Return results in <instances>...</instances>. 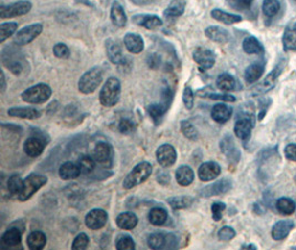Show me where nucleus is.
I'll list each match as a JSON object with an SVG mask.
<instances>
[{"mask_svg": "<svg viewBox=\"0 0 296 250\" xmlns=\"http://www.w3.org/2000/svg\"><path fill=\"white\" fill-rule=\"evenodd\" d=\"M121 83L118 78L110 77L107 79L101 91L99 94V99L104 107H114L120 100Z\"/></svg>", "mask_w": 296, "mask_h": 250, "instance_id": "1", "label": "nucleus"}, {"mask_svg": "<svg viewBox=\"0 0 296 250\" xmlns=\"http://www.w3.org/2000/svg\"><path fill=\"white\" fill-rule=\"evenodd\" d=\"M16 46H8L2 50L1 61L12 74L20 75L23 72V62L26 60Z\"/></svg>", "mask_w": 296, "mask_h": 250, "instance_id": "2", "label": "nucleus"}, {"mask_svg": "<svg viewBox=\"0 0 296 250\" xmlns=\"http://www.w3.org/2000/svg\"><path fill=\"white\" fill-rule=\"evenodd\" d=\"M152 174V166L148 161H142L137 164L123 180V187L126 189H132L133 187L144 182Z\"/></svg>", "mask_w": 296, "mask_h": 250, "instance_id": "3", "label": "nucleus"}, {"mask_svg": "<svg viewBox=\"0 0 296 250\" xmlns=\"http://www.w3.org/2000/svg\"><path fill=\"white\" fill-rule=\"evenodd\" d=\"M102 81V70L100 67H93L80 77L78 82V89L80 93L89 95L97 90Z\"/></svg>", "mask_w": 296, "mask_h": 250, "instance_id": "4", "label": "nucleus"}, {"mask_svg": "<svg viewBox=\"0 0 296 250\" xmlns=\"http://www.w3.org/2000/svg\"><path fill=\"white\" fill-rule=\"evenodd\" d=\"M52 89L46 83H38L30 87L22 94V98L24 102L33 103V105H40L47 101L51 97Z\"/></svg>", "mask_w": 296, "mask_h": 250, "instance_id": "5", "label": "nucleus"}, {"mask_svg": "<svg viewBox=\"0 0 296 250\" xmlns=\"http://www.w3.org/2000/svg\"><path fill=\"white\" fill-rule=\"evenodd\" d=\"M48 179L47 177L43 176V175L38 174H31L24 179L23 181V188L22 193L18 196V199L20 201H27L30 199L37 191H38L41 187H44L47 183Z\"/></svg>", "mask_w": 296, "mask_h": 250, "instance_id": "6", "label": "nucleus"}, {"mask_svg": "<svg viewBox=\"0 0 296 250\" xmlns=\"http://www.w3.org/2000/svg\"><path fill=\"white\" fill-rule=\"evenodd\" d=\"M282 70H283L282 65H278L275 67V68L263 79V80H262L260 83H257L256 86L253 87L251 89V95L261 96L265 93H268V91H270L272 88H274L277 82L278 77H280V75L282 74Z\"/></svg>", "mask_w": 296, "mask_h": 250, "instance_id": "7", "label": "nucleus"}, {"mask_svg": "<svg viewBox=\"0 0 296 250\" xmlns=\"http://www.w3.org/2000/svg\"><path fill=\"white\" fill-rule=\"evenodd\" d=\"M32 5L30 1L22 0V1L10 3V5H1L0 6V17L1 19L14 18V17L23 16L31 10Z\"/></svg>", "mask_w": 296, "mask_h": 250, "instance_id": "8", "label": "nucleus"}, {"mask_svg": "<svg viewBox=\"0 0 296 250\" xmlns=\"http://www.w3.org/2000/svg\"><path fill=\"white\" fill-rule=\"evenodd\" d=\"M44 26L41 24H33L27 26L16 33L14 38V44L17 46H24L30 44L35 40L41 32H43Z\"/></svg>", "mask_w": 296, "mask_h": 250, "instance_id": "9", "label": "nucleus"}, {"mask_svg": "<svg viewBox=\"0 0 296 250\" xmlns=\"http://www.w3.org/2000/svg\"><path fill=\"white\" fill-rule=\"evenodd\" d=\"M157 160L162 167H168L173 166L177 161V151L176 148L173 147L172 145L169 144H164L161 145L159 148L157 149Z\"/></svg>", "mask_w": 296, "mask_h": 250, "instance_id": "10", "label": "nucleus"}, {"mask_svg": "<svg viewBox=\"0 0 296 250\" xmlns=\"http://www.w3.org/2000/svg\"><path fill=\"white\" fill-rule=\"evenodd\" d=\"M193 60L199 65L201 70L211 69L215 64V55L212 50L199 47L193 51Z\"/></svg>", "mask_w": 296, "mask_h": 250, "instance_id": "11", "label": "nucleus"}, {"mask_svg": "<svg viewBox=\"0 0 296 250\" xmlns=\"http://www.w3.org/2000/svg\"><path fill=\"white\" fill-rule=\"evenodd\" d=\"M108 222V214L102 209H92L87 214L85 218L86 226L91 230H98L101 229Z\"/></svg>", "mask_w": 296, "mask_h": 250, "instance_id": "12", "label": "nucleus"}, {"mask_svg": "<svg viewBox=\"0 0 296 250\" xmlns=\"http://www.w3.org/2000/svg\"><path fill=\"white\" fill-rule=\"evenodd\" d=\"M220 148L224 155L227 156L228 161L232 162V164H237V162L240 161L241 152L240 150L237 149L234 140H233L231 136H225L224 138L221 140Z\"/></svg>", "mask_w": 296, "mask_h": 250, "instance_id": "13", "label": "nucleus"}, {"mask_svg": "<svg viewBox=\"0 0 296 250\" xmlns=\"http://www.w3.org/2000/svg\"><path fill=\"white\" fill-rule=\"evenodd\" d=\"M232 188V181L228 179H221V180L214 182L213 185L206 186L200 191L202 197H212V196H220L227 194Z\"/></svg>", "mask_w": 296, "mask_h": 250, "instance_id": "14", "label": "nucleus"}, {"mask_svg": "<svg viewBox=\"0 0 296 250\" xmlns=\"http://www.w3.org/2000/svg\"><path fill=\"white\" fill-rule=\"evenodd\" d=\"M221 174V167L215 161H206L200 166L198 176L201 181H211L218 178Z\"/></svg>", "mask_w": 296, "mask_h": 250, "instance_id": "15", "label": "nucleus"}, {"mask_svg": "<svg viewBox=\"0 0 296 250\" xmlns=\"http://www.w3.org/2000/svg\"><path fill=\"white\" fill-rule=\"evenodd\" d=\"M46 145H47V143H46L44 139H41L37 136H32L24 141L23 150L27 156L31 158H36V157H39L41 153L44 152Z\"/></svg>", "mask_w": 296, "mask_h": 250, "instance_id": "16", "label": "nucleus"}, {"mask_svg": "<svg viewBox=\"0 0 296 250\" xmlns=\"http://www.w3.org/2000/svg\"><path fill=\"white\" fill-rule=\"evenodd\" d=\"M253 126L254 123L250 117H242V118L236 120L234 125V133L237 138L247 141L251 137Z\"/></svg>", "mask_w": 296, "mask_h": 250, "instance_id": "17", "label": "nucleus"}, {"mask_svg": "<svg viewBox=\"0 0 296 250\" xmlns=\"http://www.w3.org/2000/svg\"><path fill=\"white\" fill-rule=\"evenodd\" d=\"M132 23L150 30H154L163 25L162 19L157 15H136L132 17Z\"/></svg>", "mask_w": 296, "mask_h": 250, "instance_id": "18", "label": "nucleus"}, {"mask_svg": "<svg viewBox=\"0 0 296 250\" xmlns=\"http://www.w3.org/2000/svg\"><path fill=\"white\" fill-rule=\"evenodd\" d=\"M106 51L109 60L114 65H122L124 57L122 55V49L116 40L108 39L106 41Z\"/></svg>", "mask_w": 296, "mask_h": 250, "instance_id": "19", "label": "nucleus"}, {"mask_svg": "<svg viewBox=\"0 0 296 250\" xmlns=\"http://www.w3.org/2000/svg\"><path fill=\"white\" fill-rule=\"evenodd\" d=\"M123 43L126 48L128 49L129 52L135 53V55H137V53L142 52L144 49V41L142 39V37L137 33H133V32H128L123 38Z\"/></svg>", "mask_w": 296, "mask_h": 250, "instance_id": "20", "label": "nucleus"}, {"mask_svg": "<svg viewBox=\"0 0 296 250\" xmlns=\"http://www.w3.org/2000/svg\"><path fill=\"white\" fill-rule=\"evenodd\" d=\"M8 115L11 117H17V118L29 120L38 119L41 116L39 110L30 107H11L10 109H8Z\"/></svg>", "mask_w": 296, "mask_h": 250, "instance_id": "21", "label": "nucleus"}, {"mask_svg": "<svg viewBox=\"0 0 296 250\" xmlns=\"http://www.w3.org/2000/svg\"><path fill=\"white\" fill-rule=\"evenodd\" d=\"M205 36L208 39L219 44H227L230 41L231 36L228 30L218 26H210L205 29Z\"/></svg>", "mask_w": 296, "mask_h": 250, "instance_id": "22", "label": "nucleus"}, {"mask_svg": "<svg viewBox=\"0 0 296 250\" xmlns=\"http://www.w3.org/2000/svg\"><path fill=\"white\" fill-rule=\"evenodd\" d=\"M110 18L112 24H114L115 27L122 28L127 25L128 18L126 11H124L123 7L121 6L119 1H114V3H112L110 10Z\"/></svg>", "mask_w": 296, "mask_h": 250, "instance_id": "23", "label": "nucleus"}, {"mask_svg": "<svg viewBox=\"0 0 296 250\" xmlns=\"http://www.w3.org/2000/svg\"><path fill=\"white\" fill-rule=\"evenodd\" d=\"M112 157V148L111 146L104 141H100L94 146L93 149V158L95 161L100 164H107L108 161L111 160Z\"/></svg>", "mask_w": 296, "mask_h": 250, "instance_id": "24", "label": "nucleus"}, {"mask_svg": "<svg viewBox=\"0 0 296 250\" xmlns=\"http://www.w3.org/2000/svg\"><path fill=\"white\" fill-rule=\"evenodd\" d=\"M232 112L233 110L231 107H228V105H224V103H218V105H215L213 108H212L211 116H212V119H213L215 123L225 124L231 119Z\"/></svg>", "mask_w": 296, "mask_h": 250, "instance_id": "25", "label": "nucleus"}, {"mask_svg": "<svg viewBox=\"0 0 296 250\" xmlns=\"http://www.w3.org/2000/svg\"><path fill=\"white\" fill-rule=\"evenodd\" d=\"M294 228V224L291 220H281L274 225L272 228V237L275 240H282L289 236L292 229Z\"/></svg>", "mask_w": 296, "mask_h": 250, "instance_id": "26", "label": "nucleus"}, {"mask_svg": "<svg viewBox=\"0 0 296 250\" xmlns=\"http://www.w3.org/2000/svg\"><path fill=\"white\" fill-rule=\"evenodd\" d=\"M81 174V169L78 164H73L71 161H66L59 168V176L64 180H72L76 179Z\"/></svg>", "mask_w": 296, "mask_h": 250, "instance_id": "27", "label": "nucleus"}, {"mask_svg": "<svg viewBox=\"0 0 296 250\" xmlns=\"http://www.w3.org/2000/svg\"><path fill=\"white\" fill-rule=\"evenodd\" d=\"M115 222L120 229H123V230H132L133 228L137 227L139 219H137L136 214H133L131 211H127L122 212V214H120L116 217Z\"/></svg>", "mask_w": 296, "mask_h": 250, "instance_id": "28", "label": "nucleus"}, {"mask_svg": "<svg viewBox=\"0 0 296 250\" xmlns=\"http://www.w3.org/2000/svg\"><path fill=\"white\" fill-rule=\"evenodd\" d=\"M264 73V64L263 62H254L250 65L244 73V79L248 83L256 82L262 77Z\"/></svg>", "mask_w": 296, "mask_h": 250, "instance_id": "29", "label": "nucleus"}, {"mask_svg": "<svg viewBox=\"0 0 296 250\" xmlns=\"http://www.w3.org/2000/svg\"><path fill=\"white\" fill-rule=\"evenodd\" d=\"M23 231L17 227H10L8 230L3 232L1 236L2 244H5L8 247H15L22 243Z\"/></svg>", "mask_w": 296, "mask_h": 250, "instance_id": "30", "label": "nucleus"}, {"mask_svg": "<svg viewBox=\"0 0 296 250\" xmlns=\"http://www.w3.org/2000/svg\"><path fill=\"white\" fill-rule=\"evenodd\" d=\"M176 179L179 185L190 186L194 180V172L189 166H180L176 172Z\"/></svg>", "mask_w": 296, "mask_h": 250, "instance_id": "31", "label": "nucleus"}, {"mask_svg": "<svg viewBox=\"0 0 296 250\" xmlns=\"http://www.w3.org/2000/svg\"><path fill=\"white\" fill-rule=\"evenodd\" d=\"M212 18L225 25H233L242 22V17L234 14H228L227 11L221 9H213L211 11Z\"/></svg>", "mask_w": 296, "mask_h": 250, "instance_id": "32", "label": "nucleus"}, {"mask_svg": "<svg viewBox=\"0 0 296 250\" xmlns=\"http://www.w3.org/2000/svg\"><path fill=\"white\" fill-rule=\"evenodd\" d=\"M283 48L285 51H296V23L285 29L283 35Z\"/></svg>", "mask_w": 296, "mask_h": 250, "instance_id": "33", "label": "nucleus"}, {"mask_svg": "<svg viewBox=\"0 0 296 250\" xmlns=\"http://www.w3.org/2000/svg\"><path fill=\"white\" fill-rule=\"evenodd\" d=\"M46 244H47V237L43 231H32L27 237V245L30 249H43Z\"/></svg>", "mask_w": 296, "mask_h": 250, "instance_id": "34", "label": "nucleus"}, {"mask_svg": "<svg viewBox=\"0 0 296 250\" xmlns=\"http://www.w3.org/2000/svg\"><path fill=\"white\" fill-rule=\"evenodd\" d=\"M243 50L249 55H260L264 52V48L262 44L258 41L255 37L249 36L243 40Z\"/></svg>", "mask_w": 296, "mask_h": 250, "instance_id": "35", "label": "nucleus"}, {"mask_svg": "<svg viewBox=\"0 0 296 250\" xmlns=\"http://www.w3.org/2000/svg\"><path fill=\"white\" fill-rule=\"evenodd\" d=\"M186 6V0H172L170 5L164 11V16L166 18H177L180 17L184 12Z\"/></svg>", "mask_w": 296, "mask_h": 250, "instance_id": "36", "label": "nucleus"}, {"mask_svg": "<svg viewBox=\"0 0 296 250\" xmlns=\"http://www.w3.org/2000/svg\"><path fill=\"white\" fill-rule=\"evenodd\" d=\"M148 218H149V222L151 223L153 226H162V225H164L166 223L169 216H168V212H166V210L163 209V208L156 207L150 210Z\"/></svg>", "mask_w": 296, "mask_h": 250, "instance_id": "37", "label": "nucleus"}, {"mask_svg": "<svg viewBox=\"0 0 296 250\" xmlns=\"http://www.w3.org/2000/svg\"><path fill=\"white\" fill-rule=\"evenodd\" d=\"M216 86L222 91H232L236 89V80L235 78L231 76L230 74H221L216 79Z\"/></svg>", "mask_w": 296, "mask_h": 250, "instance_id": "38", "label": "nucleus"}, {"mask_svg": "<svg viewBox=\"0 0 296 250\" xmlns=\"http://www.w3.org/2000/svg\"><path fill=\"white\" fill-rule=\"evenodd\" d=\"M197 95L203 98H210L213 100H222V101H225V102H234L236 100L234 96L228 95V94H215L208 88L197 91Z\"/></svg>", "mask_w": 296, "mask_h": 250, "instance_id": "39", "label": "nucleus"}, {"mask_svg": "<svg viewBox=\"0 0 296 250\" xmlns=\"http://www.w3.org/2000/svg\"><path fill=\"white\" fill-rule=\"evenodd\" d=\"M169 108L170 107L164 105L163 102L153 103V105H150L148 107V112L150 117L153 119V122L156 124H159L162 117H163L165 112L169 110Z\"/></svg>", "mask_w": 296, "mask_h": 250, "instance_id": "40", "label": "nucleus"}, {"mask_svg": "<svg viewBox=\"0 0 296 250\" xmlns=\"http://www.w3.org/2000/svg\"><path fill=\"white\" fill-rule=\"evenodd\" d=\"M168 202L174 210H179V209H184V208L190 207L191 205H192L193 199L189 197V196H178V197L169 198Z\"/></svg>", "mask_w": 296, "mask_h": 250, "instance_id": "41", "label": "nucleus"}, {"mask_svg": "<svg viewBox=\"0 0 296 250\" xmlns=\"http://www.w3.org/2000/svg\"><path fill=\"white\" fill-rule=\"evenodd\" d=\"M276 209L282 215H292L296 209V205L293 200L290 198H280L276 201Z\"/></svg>", "mask_w": 296, "mask_h": 250, "instance_id": "42", "label": "nucleus"}, {"mask_svg": "<svg viewBox=\"0 0 296 250\" xmlns=\"http://www.w3.org/2000/svg\"><path fill=\"white\" fill-rule=\"evenodd\" d=\"M23 181L24 180H23V179L20 178L19 175H12L7 181L8 191H9L11 195L19 196L23 188Z\"/></svg>", "mask_w": 296, "mask_h": 250, "instance_id": "43", "label": "nucleus"}, {"mask_svg": "<svg viewBox=\"0 0 296 250\" xmlns=\"http://www.w3.org/2000/svg\"><path fill=\"white\" fill-rule=\"evenodd\" d=\"M281 9V3L278 0H264L262 10L266 17H274Z\"/></svg>", "mask_w": 296, "mask_h": 250, "instance_id": "44", "label": "nucleus"}, {"mask_svg": "<svg viewBox=\"0 0 296 250\" xmlns=\"http://www.w3.org/2000/svg\"><path fill=\"white\" fill-rule=\"evenodd\" d=\"M18 29V24L17 23H5L0 25V43H5V41L10 38Z\"/></svg>", "mask_w": 296, "mask_h": 250, "instance_id": "45", "label": "nucleus"}, {"mask_svg": "<svg viewBox=\"0 0 296 250\" xmlns=\"http://www.w3.org/2000/svg\"><path fill=\"white\" fill-rule=\"evenodd\" d=\"M148 246L151 249H163L165 248V235L164 233L156 232L148 237Z\"/></svg>", "mask_w": 296, "mask_h": 250, "instance_id": "46", "label": "nucleus"}, {"mask_svg": "<svg viewBox=\"0 0 296 250\" xmlns=\"http://www.w3.org/2000/svg\"><path fill=\"white\" fill-rule=\"evenodd\" d=\"M78 165L80 167L81 173L91 174L95 169V159L90 156H82L79 158Z\"/></svg>", "mask_w": 296, "mask_h": 250, "instance_id": "47", "label": "nucleus"}, {"mask_svg": "<svg viewBox=\"0 0 296 250\" xmlns=\"http://www.w3.org/2000/svg\"><path fill=\"white\" fill-rule=\"evenodd\" d=\"M181 131L184 137H186L187 139L190 140H197L199 138V133L198 130L195 129L192 124L187 120H182L181 122Z\"/></svg>", "mask_w": 296, "mask_h": 250, "instance_id": "48", "label": "nucleus"}, {"mask_svg": "<svg viewBox=\"0 0 296 250\" xmlns=\"http://www.w3.org/2000/svg\"><path fill=\"white\" fill-rule=\"evenodd\" d=\"M115 248L119 250H124V249L131 250V249L136 248V243L133 241V239L130 236L122 235V236H120L118 239H116Z\"/></svg>", "mask_w": 296, "mask_h": 250, "instance_id": "49", "label": "nucleus"}, {"mask_svg": "<svg viewBox=\"0 0 296 250\" xmlns=\"http://www.w3.org/2000/svg\"><path fill=\"white\" fill-rule=\"evenodd\" d=\"M53 55L59 59H68L70 57V49L66 44H56L53 46Z\"/></svg>", "mask_w": 296, "mask_h": 250, "instance_id": "50", "label": "nucleus"}, {"mask_svg": "<svg viewBox=\"0 0 296 250\" xmlns=\"http://www.w3.org/2000/svg\"><path fill=\"white\" fill-rule=\"evenodd\" d=\"M182 100L183 103L187 110H191L194 106V94L192 89L190 88L189 86L185 87L184 90H183V96H182Z\"/></svg>", "mask_w": 296, "mask_h": 250, "instance_id": "51", "label": "nucleus"}, {"mask_svg": "<svg viewBox=\"0 0 296 250\" xmlns=\"http://www.w3.org/2000/svg\"><path fill=\"white\" fill-rule=\"evenodd\" d=\"M89 245V237L86 235L85 232L79 233V235L74 238L71 248L77 250V249H85L87 248V246Z\"/></svg>", "mask_w": 296, "mask_h": 250, "instance_id": "52", "label": "nucleus"}, {"mask_svg": "<svg viewBox=\"0 0 296 250\" xmlns=\"http://www.w3.org/2000/svg\"><path fill=\"white\" fill-rule=\"evenodd\" d=\"M118 129L121 133H124V135H129V133H131L135 131L136 126L135 123L132 122V120L128 119V118H123L120 120V123L118 125Z\"/></svg>", "mask_w": 296, "mask_h": 250, "instance_id": "53", "label": "nucleus"}, {"mask_svg": "<svg viewBox=\"0 0 296 250\" xmlns=\"http://www.w3.org/2000/svg\"><path fill=\"white\" fill-rule=\"evenodd\" d=\"M225 206L224 202H214L213 205L211 207V211H212V217H213V219L215 222H219V220L222 219V215L223 211L225 210Z\"/></svg>", "mask_w": 296, "mask_h": 250, "instance_id": "54", "label": "nucleus"}, {"mask_svg": "<svg viewBox=\"0 0 296 250\" xmlns=\"http://www.w3.org/2000/svg\"><path fill=\"white\" fill-rule=\"evenodd\" d=\"M235 235H236V233H235L234 229L231 228V227L225 226V227L220 229V231L218 233V237H219L220 240L228 241V240H231V239L234 238Z\"/></svg>", "mask_w": 296, "mask_h": 250, "instance_id": "55", "label": "nucleus"}, {"mask_svg": "<svg viewBox=\"0 0 296 250\" xmlns=\"http://www.w3.org/2000/svg\"><path fill=\"white\" fill-rule=\"evenodd\" d=\"M147 64L152 69H158L161 66V57L157 53H150L147 58Z\"/></svg>", "mask_w": 296, "mask_h": 250, "instance_id": "56", "label": "nucleus"}, {"mask_svg": "<svg viewBox=\"0 0 296 250\" xmlns=\"http://www.w3.org/2000/svg\"><path fill=\"white\" fill-rule=\"evenodd\" d=\"M285 157L291 161H296V144H290L285 147Z\"/></svg>", "mask_w": 296, "mask_h": 250, "instance_id": "57", "label": "nucleus"}, {"mask_svg": "<svg viewBox=\"0 0 296 250\" xmlns=\"http://www.w3.org/2000/svg\"><path fill=\"white\" fill-rule=\"evenodd\" d=\"M178 246V238L173 233H165V248L174 249Z\"/></svg>", "mask_w": 296, "mask_h": 250, "instance_id": "58", "label": "nucleus"}, {"mask_svg": "<svg viewBox=\"0 0 296 250\" xmlns=\"http://www.w3.org/2000/svg\"><path fill=\"white\" fill-rule=\"evenodd\" d=\"M2 128H8L9 130H15V131H22V128L19 126H16L14 124H2Z\"/></svg>", "mask_w": 296, "mask_h": 250, "instance_id": "59", "label": "nucleus"}, {"mask_svg": "<svg viewBox=\"0 0 296 250\" xmlns=\"http://www.w3.org/2000/svg\"><path fill=\"white\" fill-rule=\"evenodd\" d=\"M6 91V78H5V74L1 72V94H3Z\"/></svg>", "mask_w": 296, "mask_h": 250, "instance_id": "60", "label": "nucleus"}, {"mask_svg": "<svg viewBox=\"0 0 296 250\" xmlns=\"http://www.w3.org/2000/svg\"><path fill=\"white\" fill-rule=\"evenodd\" d=\"M242 249H253V250H255L257 248H256V246L250 244V245H243V246H242Z\"/></svg>", "mask_w": 296, "mask_h": 250, "instance_id": "61", "label": "nucleus"}, {"mask_svg": "<svg viewBox=\"0 0 296 250\" xmlns=\"http://www.w3.org/2000/svg\"><path fill=\"white\" fill-rule=\"evenodd\" d=\"M295 1H296V0H295Z\"/></svg>", "mask_w": 296, "mask_h": 250, "instance_id": "62", "label": "nucleus"}, {"mask_svg": "<svg viewBox=\"0 0 296 250\" xmlns=\"http://www.w3.org/2000/svg\"><path fill=\"white\" fill-rule=\"evenodd\" d=\"M249 1H250V0H249Z\"/></svg>", "mask_w": 296, "mask_h": 250, "instance_id": "63", "label": "nucleus"}]
</instances>
